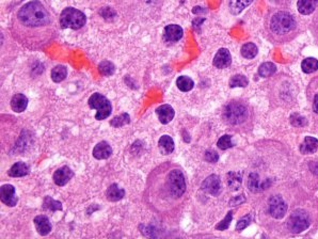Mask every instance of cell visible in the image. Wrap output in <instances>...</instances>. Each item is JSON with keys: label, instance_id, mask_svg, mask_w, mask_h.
Returning <instances> with one entry per match:
<instances>
[{"label": "cell", "instance_id": "obj_1", "mask_svg": "<svg viewBox=\"0 0 318 239\" xmlns=\"http://www.w3.org/2000/svg\"><path fill=\"white\" fill-rule=\"evenodd\" d=\"M186 189L183 169L173 162H164L150 173L144 196L153 212L171 215L180 208Z\"/></svg>", "mask_w": 318, "mask_h": 239}, {"label": "cell", "instance_id": "obj_2", "mask_svg": "<svg viewBox=\"0 0 318 239\" xmlns=\"http://www.w3.org/2000/svg\"><path fill=\"white\" fill-rule=\"evenodd\" d=\"M10 30L16 41L31 50L47 46L56 36L53 16L39 0L22 5L13 19Z\"/></svg>", "mask_w": 318, "mask_h": 239}, {"label": "cell", "instance_id": "obj_3", "mask_svg": "<svg viewBox=\"0 0 318 239\" xmlns=\"http://www.w3.org/2000/svg\"><path fill=\"white\" fill-rule=\"evenodd\" d=\"M264 29L267 40L272 44H284L298 36L300 26L294 14L278 10L266 16Z\"/></svg>", "mask_w": 318, "mask_h": 239}, {"label": "cell", "instance_id": "obj_4", "mask_svg": "<svg viewBox=\"0 0 318 239\" xmlns=\"http://www.w3.org/2000/svg\"><path fill=\"white\" fill-rule=\"evenodd\" d=\"M254 112L247 101L232 100L226 102L222 110V119L229 126L241 130L249 127L253 122Z\"/></svg>", "mask_w": 318, "mask_h": 239}, {"label": "cell", "instance_id": "obj_5", "mask_svg": "<svg viewBox=\"0 0 318 239\" xmlns=\"http://www.w3.org/2000/svg\"><path fill=\"white\" fill-rule=\"evenodd\" d=\"M295 83L287 76L281 75L280 78L275 80V84L270 91V95L274 96L271 101L277 105H292L296 99V92H295Z\"/></svg>", "mask_w": 318, "mask_h": 239}, {"label": "cell", "instance_id": "obj_6", "mask_svg": "<svg viewBox=\"0 0 318 239\" xmlns=\"http://www.w3.org/2000/svg\"><path fill=\"white\" fill-rule=\"evenodd\" d=\"M87 22V16L75 8H66L61 12L60 25L63 29H80Z\"/></svg>", "mask_w": 318, "mask_h": 239}, {"label": "cell", "instance_id": "obj_7", "mask_svg": "<svg viewBox=\"0 0 318 239\" xmlns=\"http://www.w3.org/2000/svg\"><path fill=\"white\" fill-rule=\"evenodd\" d=\"M88 104L91 109H95L98 111L95 115V119L98 121H103V120L109 117L112 112V105L110 100L100 93H94L91 95Z\"/></svg>", "mask_w": 318, "mask_h": 239}, {"label": "cell", "instance_id": "obj_8", "mask_svg": "<svg viewBox=\"0 0 318 239\" xmlns=\"http://www.w3.org/2000/svg\"><path fill=\"white\" fill-rule=\"evenodd\" d=\"M286 224L288 231L295 233V234H298V233L304 232L309 229L311 224L310 216L303 209H297L289 216Z\"/></svg>", "mask_w": 318, "mask_h": 239}, {"label": "cell", "instance_id": "obj_9", "mask_svg": "<svg viewBox=\"0 0 318 239\" xmlns=\"http://www.w3.org/2000/svg\"><path fill=\"white\" fill-rule=\"evenodd\" d=\"M268 212L272 218L282 219L287 213V204L280 196H274L268 202Z\"/></svg>", "mask_w": 318, "mask_h": 239}, {"label": "cell", "instance_id": "obj_10", "mask_svg": "<svg viewBox=\"0 0 318 239\" xmlns=\"http://www.w3.org/2000/svg\"><path fill=\"white\" fill-rule=\"evenodd\" d=\"M202 190L213 197H217L221 191V181L219 179V176L216 174L209 175L208 178L203 181Z\"/></svg>", "mask_w": 318, "mask_h": 239}, {"label": "cell", "instance_id": "obj_11", "mask_svg": "<svg viewBox=\"0 0 318 239\" xmlns=\"http://www.w3.org/2000/svg\"><path fill=\"white\" fill-rule=\"evenodd\" d=\"M0 195H1V202L9 207H14L19 202V198L16 197L15 188L12 185H2L1 189H0Z\"/></svg>", "mask_w": 318, "mask_h": 239}, {"label": "cell", "instance_id": "obj_12", "mask_svg": "<svg viewBox=\"0 0 318 239\" xmlns=\"http://www.w3.org/2000/svg\"><path fill=\"white\" fill-rule=\"evenodd\" d=\"M306 98L311 104L312 109L318 115V76L314 77L310 81L306 88Z\"/></svg>", "mask_w": 318, "mask_h": 239}, {"label": "cell", "instance_id": "obj_13", "mask_svg": "<svg viewBox=\"0 0 318 239\" xmlns=\"http://www.w3.org/2000/svg\"><path fill=\"white\" fill-rule=\"evenodd\" d=\"M270 179H266V180H260L259 175L255 172L250 173L249 175V179H248V188L250 191H252L253 193H258L260 191H264L266 188H268L270 186Z\"/></svg>", "mask_w": 318, "mask_h": 239}, {"label": "cell", "instance_id": "obj_14", "mask_svg": "<svg viewBox=\"0 0 318 239\" xmlns=\"http://www.w3.org/2000/svg\"><path fill=\"white\" fill-rule=\"evenodd\" d=\"M73 176H74L73 170L67 166H63L55 171L53 179L56 185L62 187L69 183V181L73 179Z\"/></svg>", "mask_w": 318, "mask_h": 239}, {"label": "cell", "instance_id": "obj_15", "mask_svg": "<svg viewBox=\"0 0 318 239\" xmlns=\"http://www.w3.org/2000/svg\"><path fill=\"white\" fill-rule=\"evenodd\" d=\"M183 29L179 25H168L163 30V40L167 43H175L179 42L183 38Z\"/></svg>", "mask_w": 318, "mask_h": 239}, {"label": "cell", "instance_id": "obj_16", "mask_svg": "<svg viewBox=\"0 0 318 239\" xmlns=\"http://www.w3.org/2000/svg\"><path fill=\"white\" fill-rule=\"evenodd\" d=\"M232 63V57L230 51L226 48H220L217 54H216L213 64L216 68H219V70H223V68L229 67Z\"/></svg>", "mask_w": 318, "mask_h": 239}, {"label": "cell", "instance_id": "obj_17", "mask_svg": "<svg viewBox=\"0 0 318 239\" xmlns=\"http://www.w3.org/2000/svg\"><path fill=\"white\" fill-rule=\"evenodd\" d=\"M35 225L38 233L41 236H47L53 230L52 222L48 219L47 216L40 215L35 218Z\"/></svg>", "mask_w": 318, "mask_h": 239}, {"label": "cell", "instance_id": "obj_18", "mask_svg": "<svg viewBox=\"0 0 318 239\" xmlns=\"http://www.w3.org/2000/svg\"><path fill=\"white\" fill-rule=\"evenodd\" d=\"M155 112L158 117L159 122L161 124H169L172 121L175 116V111L173 109V107H171L168 104L159 106L155 110Z\"/></svg>", "mask_w": 318, "mask_h": 239}, {"label": "cell", "instance_id": "obj_19", "mask_svg": "<svg viewBox=\"0 0 318 239\" xmlns=\"http://www.w3.org/2000/svg\"><path fill=\"white\" fill-rule=\"evenodd\" d=\"M112 155V147L106 141H101L95 145L93 149V156L99 160L108 159Z\"/></svg>", "mask_w": 318, "mask_h": 239}, {"label": "cell", "instance_id": "obj_20", "mask_svg": "<svg viewBox=\"0 0 318 239\" xmlns=\"http://www.w3.org/2000/svg\"><path fill=\"white\" fill-rule=\"evenodd\" d=\"M318 150V140L314 137H305L302 143L300 145V152L303 155L314 154Z\"/></svg>", "mask_w": 318, "mask_h": 239}, {"label": "cell", "instance_id": "obj_21", "mask_svg": "<svg viewBox=\"0 0 318 239\" xmlns=\"http://www.w3.org/2000/svg\"><path fill=\"white\" fill-rule=\"evenodd\" d=\"M158 149L162 155H170L174 151V141L171 137L163 135L158 141Z\"/></svg>", "mask_w": 318, "mask_h": 239}, {"label": "cell", "instance_id": "obj_22", "mask_svg": "<svg viewBox=\"0 0 318 239\" xmlns=\"http://www.w3.org/2000/svg\"><path fill=\"white\" fill-rule=\"evenodd\" d=\"M318 8V0H298L297 9L300 14L310 15Z\"/></svg>", "mask_w": 318, "mask_h": 239}, {"label": "cell", "instance_id": "obj_23", "mask_svg": "<svg viewBox=\"0 0 318 239\" xmlns=\"http://www.w3.org/2000/svg\"><path fill=\"white\" fill-rule=\"evenodd\" d=\"M27 106H28L27 96L21 93L15 94L12 98V100H11V108H12L13 111L18 113L25 111Z\"/></svg>", "mask_w": 318, "mask_h": 239}, {"label": "cell", "instance_id": "obj_24", "mask_svg": "<svg viewBox=\"0 0 318 239\" xmlns=\"http://www.w3.org/2000/svg\"><path fill=\"white\" fill-rule=\"evenodd\" d=\"M106 197L110 202H118L125 197V190L117 184H112L107 188Z\"/></svg>", "mask_w": 318, "mask_h": 239}, {"label": "cell", "instance_id": "obj_25", "mask_svg": "<svg viewBox=\"0 0 318 239\" xmlns=\"http://www.w3.org/2000/svg\"><path fill=\"white\" fill-rule=\"evenodd\" d=\"M29 174V167L25 162H15L11 169L8 171V175L11 178H22Z\"/></svg>", "mask_w": 318, "mask_h": 239}, {"label": "cell", "instance_id": "obj_26", "mask_svg": "<svg viewBox=\"0 0 318 239\" xmlns=\"http://www.w3.org/2000/svg\"><path fill=\"white\" fill-rule=\"evenodd\" d=\"M254 0H230L229 9L233 15L240 14Z\"/></svg>", "mask_w": 318, "mask_h": 239}, {"label": "cell", "instance_id": "obj_27", "mask_svg": "<svg viewBox=\"0 0 318 239\" xmlns=\"http://www.w3.org/2000/svg\"><path fill=\"white\" fill-rule=\"evenodd\" d=\"M241 179L242 175L241 173L238 172H229L226 175V183L232 191H236L240 188L241 186Z\"/></svg>", "mask_w": 318, "mask_h": 239}, {"label": "cell", "instance_id": "obj_28", "mask_svg": "<svg viewBox=\"0 0 318 239\" xmlns=\"http://www.w3.org/2000/svg\"><path fill=\"white\" fill-rule=\"evenodd\" d=\"M240 54L245 59H253L258 54V48L254 43H246L243 44L240 49Z\"/></svg>", "mask_w": 318, "mask_h": 239}, {"label": "cell", "instance_id": "obj_29", "mask_svg": "<svg viewBox=\"0 0 318 239\" xmlns=\"http://www.w3.org/2000/svg\"><path fill=\"white\" fill-rule=\"evenodd\" d=\"M177 85L181 92H189V91L194 89L195 82L188 76H180L178 78Z\"/></svg>", "mask_w": 318, "mask_h": 239}, {"label": "cell", "instance_id": "obj_30", "mask_svg": "<svg viewBox=\"0 0 318 239\" xmlns=\"http://www.w3.org/2000/svg\"><path fill=\"white\" fill-rule=\"evenodd\" d=\"M277 72V66L272 62H264L258 68V75L263 78H267L274 75Z\"/></svg>", "mask_w": 318, "mask_h": 239}, {"label": "cell", "instance_id": "obj_31", "mask_svg": "<svg viewBox=\"0 0 318 239\" xmlns=\"http://www.w3.org/2000/svg\"><path fill=\"white\" fill-rule=\"evenodd\" d=\"M301 70L305 74H312L318 70V60L315 58H306L301 63Z\"/></svg>", "mask_w": 318, "mask_h": 239}, {"label": "cell", "instance_id": "obj_32", "mask_svg": "<svg viewBox=\"0 0 318 239\" xmlns=\"http://www.w3.org/2000/svg\"><path fill=\"white\" fill-rule=\"evenodd\" d=\"M67 76V70L64 65H57L52 71V79L54 82L63 81Z\"/></svg>", "mask_w": 318, "mask_h": 239}, {"label": "cell", "instance_id": "obj_33", "mask_svg": "<svg viewBox=\"0 0 318 239\" xmlns=\"http://www.w3.org/2000/svg\"><path fill=\"white\" fill-rule=\"evenodd\" d=\"M62 203L54 200L52 197H45L43 202V209L49 210V212H57V210H62Z\"/></svg>", "mask_w": 318, "mask_h": 239}, {"label": "cell", "instance_id": "obj_34", "mask_svg": "<svg viewBox=\"0 0 318 239\" xmlns=\"http://www.w3.org/2000/svg\"><path fill=\"white\" fill-rule=\"evenodd\" d=\"M249 84L248 78L241 74H237L230 79V87L231 88H246Z\"/></svg>", "mask_w": 318, "mask_h": 239}, {"label": "cell", "instance_id": "obj_35", "mask_svg": "<svg viewBox=\"0 0 318 239\" xmlns=\"http://www.w3.org/2000/svg\"><path fill=\"white\" fill-rule=\"evenodd\" d=\"M99 70L101 75L104 76H112L116 72V66L110 61H101L99 65Z\"/></svg>", "mask_w": 318, "mask_h": 239}, {"label": "cell", "instance_id": "obj_36", "mask_svg": "<svg viewBox=\"0 0 318 239\" xmlns=\"http://www.w3.org/2000/svg\"><path fill=\"white\" fill-rule=\"evenodd\" d=\"M129 123H130V117L128 113H122L121 116H118L113 119L110 122V125L113 127L119 128V127H122V126H124V125H127Z\"/></svg>", "mask_w": 318, "mask_h": 239}, {"label": "cell", "instance_id": "obj_37", "mask_svg": "<svg viewBox=\"0 0 318 239\" xmlns=\"http://www.w3.org/2000/svg\"><path fill=\"white\" fill-rule=\"evenodd\" d=\"M217 145L220 150L225 151L234 146V143L232 142V137L230 135H223L222 137H220V139L217 142Z\"/></svg>", "mask_w": 318, "mask_h": 239}, {"label": "cell", "instance_id": "obj_38", "mask_svg": "<svg viewBox=\"0 0 318 239\" xmlns=\"http://www.w3.org/2000/svg\"><path fill=\"white\" fill-rule=\"evenodd\" d=\"M232 219H233V213L229 212L228 215H226V217L222 221H221L219 224L216 225V230L224 231L226 229H229V226H230L231 222H232Z\"/></svg>", "mask_w": 318, "mask_h": 239}, {"label": "cell", "instance_id": "obj_39", "mask_svg": "<svg viewBox=\"0 0 318 239\" xmlns=\"http://www.w3.org/2000/svg\"><path fill=\"white\" fill-rule=\"evenodd\" d=\"M251 220H252V217L250 215H247L245 216V217L241 218L239 221L237 222V225H236V231L238 232H240L242 230H245L246 227H248L250 225V223H251Z\"/></svg>", "mask_w": 318, "mask_h": 239}, {"label": "cell", "instance_id": "obj_40", "mask_svg": "<svg viewBox=\"0 0 318 239\" xmlns=\"http://www.w3.org/2000/svg\"><path fill=\"white\" fill-rule=\"evenodd\" d=\"M205 160L211 163H216L219 160V155L214 151L205 152Z\"/></svg>", "mask_w": 318, "mask_h": 239}, {"label": "cell", "instance_id": "obj_41", "mask_svg": "<svg viewBox=\"0 0 318 239\" xmlns=\"http://www.w3.org/2000/svg\"><path fill=\"white\" fill-rule=\"evenodd\" d=\"M100 15L104 17V19H113V16L116 15V12L111 8H103L100 11Z\"/></svg>", "mask_w": 318, "mask_h": 239}, {"label": "cell", "instance_id": "obj_42", "mask_svg": "<svg viewBox=\"0 0 318 239\" xmlns=\"http://www.w3.org/2000/svg\"><path fill=\"white\" fill-rule=\"evenodd\" d=\"M245 202V198H243L242 196H239V197H236L233 199V200L230 202L231 204V206H236V205H239L240 203H243Z\"/></svg>", "mask_w": 318, "mask_h": 239}]
</instances>
